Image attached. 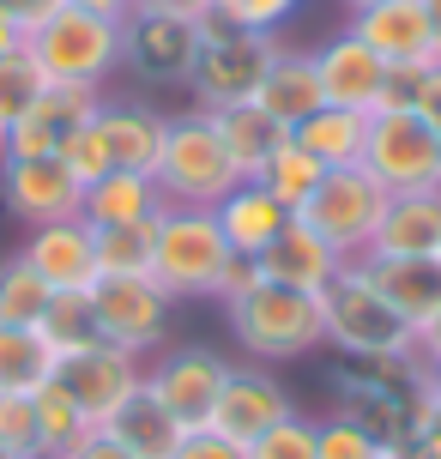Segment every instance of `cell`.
Returning a JSON list of instances; mask_svg holds the SVG:
<instances>
[{
    "label": "cell",
    "mask_w": 441,
    "mask_h": 459,
    "mask_svg": "<svg viewBox=\"0 0 441 459\" xmlns=\"http://www.w3.org/2000/svg\"><path fill=\"white\" fill-rule=\"evenodd\" d=\"M73 459H134V454H127L121 441H109V436H103V429H97V436L85 441V447H79V454H73Z\"/></svg>",
    "instance_id": "cell-48"
},
{
    "label": "cell",
    "mask_w": 441,
    "mask_h": 459,
    "mask_svg": "<svg viewBox=\"0 0 441 459\" xmlns=\"http://www.w3.org/2000/svg\"><path fill=\"white\" fill-rule=\"evenodd\" d=\"M55 351L37 326H0V393H43L55 381Z\"/></svg>",
    "instance_id": "cell-29"
},
{
    "label": "cell",
    "mask_w": 441,
    "mask_h": 459,
    "mask_svg": "<svg viewBox=\"0 0 441 459\" xmlns=\"http://www.w3.org/2000/svg\"><path fill=\"white\" fill-rule=\"evenodd\" d=\"M91 315H97V339L151 357L169 339V297L158 290V278H97L91 290Z\"/></svg>",
    "instance_id": "cell-11"
},
{
    "label": "cell",
    "mask_w": 441,
    "mask_h": 459,
    "mask_svg": "<svg viewBox=\"0 0 441 459\" xmlns=\"http://www.w3.org/2000/svg\"><path fill=\"white\" fill-rule=\"evenodd\" d=\"M163 134H169V115H158L151 103H140V97L109 103L103 97V109L61 145V163L79 176V187H91L109 169H140V176H151L158 158H163Z\"/></svg>",
    "instance_id": "cell-3"
},
{
    "label": "cell",
    "mask_w": 441,
    "mask_h": 459,
    "mask_svg": "<svg viewBox=\"0 0 441 459\" xmlns=\"http://www.w3.org/2000/svg\"><path fill=\"white\" fill-rule=\"evenodd\" d=\"M67 6H79V13H91V19H109V24H121L140 0H67Z\"/></svg>",
    "instance_id": "cell-46"
},
{
    "label": "cell",
    "mask_w": 441,
    "mask_h": 459,
    "mask_svg": "<svg viewBox=\"0 0 441 459\" xmlns=\"http://www.w3.org/2000/svg\"><path fill=\"white\" fill-rule=\"evenodd\" d=\"M19 260L43 278L48 290H91L97 284V230L73 212V218H55V224H30Z\"/></svg>",
    "instance_id": "cell-16"
},
{
    "label": "cell",
    "mask_w": 441,
    "mask_h": 459,
    "mask_svg": "<svg viewBox=\"0 0 441 459\" xmlns=\"http://www.w3.org/2000/svg\"><path fill=\"white\" fill-rule=\"evenodd\" d=\"M441 248V187L393 194L369 254H436Z\"/></svg>",
    "instance_id": "cell-25"
},
{
    "label": "cell",
    "mask_w": 441,
    "mask_h": 459,
    "mask_svg": "<svg viewBox=\"0 0 441 459\" xmlns=\"http://www.w3.org/2000/svg\"><path fill=\"white\" fill-rule=\"evenodd\" d=\"M350 30L387 61V67H436V37L423 19V0H381L350 13Z\"/></svg>",
    "instance_id": "cell-19"
},
{
    "label": "cell",
    "mask_w": 441,
    "mask_h": 459,
    "mask_svg": "<svg viewBox=\"0 0 441 459\" xmlns=\"http://www.w3.org/2000/svg\"><path fill=\"white\" fill-rule=\"evenodd\" d=\"M121 67L151 91H187L200 67V24L134 6L121 19Z\"/></svg>",
    "instance_id": "cell-9"
},
{
    "label": "cell",
    "mask_w": 441,
    "mask_h": 459,
    "mask_svg": "<svg viewBox=\"0 0 441 459\" xmlns=\"http://www.w3.org/2000/svg\"><path fill=\"white\" fill-rule=\"evenodd\" d=\"M37 333L48 339V351H55V357H73V351L97 344L91 297H85V290H61V297H48V308H43V321H37Z\"/></svg>",
    "instance_id": "cell-33"
},
{
    "label": "cell",
    "mask_w": 441,
    "mask_h": 459,
    "mask_svg": "<svg viewBox=\"0 0 441 459\" xmlns=\"http://www.w3.org/2000/svg\"><path fill=\"white\" fill-rule=\"evenodd\" d=\"M387 187L375 182L363 163H350V169H326L321 187L302 200V224L321 236L333 254H345V260H363V254L375 248V230H381V218H387Z\"/></svg>",
    "instance_id": "cell-8"
},
{
    "label": "cell",
    "mask_w": 441,
    "mask_h": 459,
    "mask_svg": "<svg viewBox=\"0 0 441 459\" xmlns=\"http://www.w3.org/2000/svg\"><path fill=\"white\" fill-rule=\"evenodd\" d=\"M30 405H37V441H43V459H73L85 441L97 436L91 423H85V411H79L55 381H48L43 393H30Z\"/></svg>",
    "instance_id": "cell-30"
},
{
    "label": "cell",
    "mask_w": 441,
    "mask_h": 459,
    "mask_svg": "<svg viewBox=\"0 0 441 459\" xmlns=\"http://www.w3.org/2000/svg\"><path fill=\"white\" fill-rule=\"evenodd\" d=\"M224 375H230V357H218L206 344H176V351H163L158 363H145V393H151L182 429H206Z\"/></svg>",
    "instance_id": "cell-13"
},
{
    "label": "cell",
    "mask_w": 441,
    "mask_h": 459,
    "mask_svg": "<svg viewBox=\"0 0 441 459\" xmlns=\"http://www.w3.org/2000/svg\"><path fill=\"white\" fill-rule=\"evenodd\" d=\"M163 212V194H158V176H140V169H109L85 187L79 200V218L91 230H116V224H151Z\"/></svg>",
    "instance_id": "cell-23"
},
{
    "label": "cell",
    "mask_w": 441,
    "mask_h": 459,
    "mask_svg": "<svg viewBox=\"0 0 441 459\" xmlns=\"http://www.w3.org/2000/svg\"><path fill=\"white\" fill-rule=\"evenodd\" d=\"M151 176H158L163 206H200V212H212L236 182H242V169L230 163V152H224V139H218V127H212L206 109L169 115L163 158H158Z\"/></svg>",
    "instance_id": "cell-5"
},
{
    "label": "cell",
    "mask_w": 441,
    "mask_h": 459,
    "mask_svg": "<svg viewBox=\"0 0 441 459\" xmlns=\"http://www.w3.org/2000/svg\"><path fill=\"white\" fill-rule=\"evenodd\" d=\"M212 127H218V139H224L230 163L242 169V182H255L260 163H266V158L284 145V139H290V127H279V121L260 109V103H230V109H212Z\"/></svg>",
    "instance_id": "cell-26"
},
{
    "label": "cell",
    "mask_w": 441,
    "mask_h": 459,
    "mask_svg": "<svg viewBox=\"0 0 441 459\" xmlns=\"http://www.w3.org/2000/svg\"><path fill=\"white\" fill-rule=\"evenodd\" d=\"M411 441H423V447H429V454L441 459V399H429V393H423V411H418V436Z\"/></svg>",
    "instance_id": "cell-44"
},
{
    "label": "cell",
    "mask_w": 441,
    "mask_h": 459,
    "mask_svg": "<svg viewBox=\"0 0 441 459\" xmlns=\"http://www.w3.org/2000/svg\"><path fill=\"white\" fill-rule=\"evenodd\" d=\"M326 315V344L350 363H381V357H418V326L399 315L393 302L369 284V273L345 260L339 278L321 290Z\"/></svg>",
    "instance_id": "cell-2"
},
{
    "label": "cell",
    "mask_w": 441,
    "mask_h": 459,
    "mask_svg": "<svg viewBox=\"0 0 441 459\" xmlns=\"http://www.w3.org/2000/svg\"><path fill=\"white\" fill-rule=\"evenodd\" d=\"M212 218H218V230H224V242H230V254H248V260H260V254L279 242V230L297 218L290 206H279L272 194L260 182H236L218 206H212Z\"/></svg>",
    "instance_id": "cell-22"
},
{
    "label": "cell",
    "mask_w": 441,
    "mask_h": 459,
    "mask_svg": "<svg viewBox=\"0 0 441 459\" xmlns=\"http://www.w3.org/2000/svg\"><path fill=\"white\" fill-rule=\"evenodd\" d=\"M55 387L85 411L91 429H103V423H109V417H116L121 405L145 387V357L116 351V344L97 339V344H85V351H73V357L55 363Z\"/></svg>",
    "instance_id": "cell-12"
},
{
    "label": "cell",
    "mask_w": 441,
    "mask_h": 459,
    "mask_svg": "<svg viewBox=\"0 0 441 459\" xmlns=\"http://www.w3.org/2000/svg\"><path fill=\"white\" fill-rule=\"evenodd\" d=\"M30 61L43 67L48 85H109V73L121 67V24L109 19H91L79 6H61L55 19H43L30 37Z\"/></svg>",
    "instance_id": "cell-7"
},
{
    "label": "cell",
    "mask_w": 441,
    "mask_h": 459,
    "mask_svg": "<svg viewBox=\"0 0 441 459\" xmlns=\"http://www.w3.org/2000/svg\"><path fill=\"white\" fill-rule=\"evenodd\" d=\"M248 459H321V423L290 411L284 423H272V429L248 447Z\"/></svg>",
    "instance_id": "cell-36"
},
{
    "label": "cell",
    "mask_w": 441,
    "mask_h": 459,
    "mask_svg": "<svg viewBox=\"0 0 441 459\" xmlns=\"http://www.w3.org/2000/svg\"><path fill=\"white\" fill-rule=\"evenodd\" d=\"M48 297H55V290L24 266L19 254L0 260V326H37L43 308H48Z\"/></svg>",
    "instance_id": "cell-34"
},
{
    "label": "cell",
    "mask_w": 441,
    "mask_h": 459,
    "mask_svg": "<svg viewBox=\"0 0 441 459\" xmlns=\"http://www.w3.org/2000/svg\"><path fill=\"white\" fill-rule=\"evenodd\" d=\"M290 411H297V399H290V387H284L266 363H230L206 429H218V436L236 441V447H255V441L266 436L272 423H284Z\"/></svg>",
    "instance_id": "cell-14"
},
{
    "label": "cell",
    "mask_w": 441,
    "mask_h": 459,
    "mask_svg": "<svg viewBox=\"0 0 441 459\" xmlns=\"http://www.w3.org/2000/svg\"><path fill=\"white\" fill-rule=\"evenodd\" d=\"M0 459H13V454H6V447H0Z\"/></svg>",
    "instance_id": "cell-53"
},
{
    "label": "cell",
    "mask_w": 441,
    "mask_h": 459,
    "mask_svg": "<svg viewBox=\"0 0 441 459\" xmlns=\"http://www.w3.org/2000/svg\"><path fill=\"white\" fill-rule=\"evenodd\" d=\"M279 37L272 30H242V24L206 13L200 19V67H194V109H230V103H255L266 67L279 61Z\"/></svg>",
    "instance_id": "cell-6"
},
{
    "label": "cell",
    "mask_w": 441,
    "mask_h": 459,
    "mask_svg": "<svg viewBox=\"0 0 441 459\" xmlns=\"http://www.w3.org/2000/svg\"><path fill=\"white\" fill-rule=\"evenodd\" d=\"M363 6H381V0H345V13H363Z\"/></svg>",
    "instance_id": "cell-52"
},
{
    "label": "cell",
    "mask_w": 441,
    "mask_h": 459,
    "mask_svg": "<svg viewBox=\"0 0 441 459\" xmlns=\"http://www.w3.org/2000/svg\"><path fill=\"white\" fill-rule=\"evenodd\" d=\"M315 55V73H321V97L333 103V109H375V97H381V85H387V61L375 55L357 30H339V37H326L321 48H308Z\"/></svg>",
    "instance_id": "cell-18"
},
{
    "label": "cell",
    "mask_w": 441,
    "mask_h": 459,
    "mask_svg": "<svg viewBox=\"0 0 441 459\" xmlns=\"http://www.w3.org/2000/svg\"><path fill=\"white\" fill-rule=\"evenodd\" d=\"M0 6H6V13L24 24V37H30V30H37L43 19H55V13H61L67 0H0Z\"/></svg>",
    "instance_id": "cell-43"
},
{
    "label": "cell",
    "mask_w": 441,
    "mask_h": 459,
    "mask_svg": "<svg viewBox=\"0 0 441 459\" xmlns=\"http://www.w3.org/2000/svg\"><path fill=\"white\" fill-rule=\"evenodd\" d=\"M43 67L30 61V48H13V55H0V134L13 127V121H24V109L43 97Z\"/></svg>",
    "instance_id": "cell-35"
},
{
    "label": "cell",
    "mask_w": 441,
    "mask_h": 459,
    "mask_svg": "<svg viewBox=\"0 0 441 459\" xmlns=\"http://www.w3.org/2000/svg\"><path fill=\"white\" fill-rule=\"evenodd\" d=\"M169 459H248V447H236V441H224L218 429H187L182 447Z\"/></svg>",
    "instance_id": "cell-40"
},
{
    "label": "cell",
    "mask_w": 441,
    "mask_h": 459,
    "mask_svg": "<svg viewBox=\"0 0 441 459\" xmlns=\"http://www.w3.org/2000/svg\"><path fill=\"white\" fill-rule=\"evenodd\" d=\"M13 48H24V24L0 6V55H13Z\"/></svg>",
    "instance_id": "cell-49"
},
{
    "label": "cell",
    "mask_w": 441,
    "mask_h": 459,
    "mask_svg": "<svg viewBox=\"0 0 441 459\" xmlns=\"http://www.w3.org/2000/svg\"><path fill=\"white\" fill-rule=\"evenodd\" d=\"M290 139H297L315 163H326V169H350V163H363L369 115L363 109H333V103H326V109H315L308 121H297Z\"/></svg>",
    "instance_id": "cell-27"
},
{
    "label": "cell",
    "mask_w": 441,
    "mask_h": 459,
    "mask_svg": "<svg viewBox=\"0 0 441 459\" xmlns=\"http://www.w3.org/2000/svg\"><path fill=\"white\" fill-rule=\"evenodd\" d=\"M140 6H145V13H169V19H194V24H200L218 0H140Z\"/></svg>",
    "instance_id": "cell-45"
},
{
    "label": "cell",
    "mask_w": 441,
    "mask_h": 459,
    "mask_svg": "<svg viewBox=\"0 0 441 459\" xmlns=\"http://www.w3.org/2000/svg\"><path fill=\"white\" fill-rule=\"evenodd\" d=\"M230 266V242L218 218L200 206H163L158 212V248H151V278L169 302L218 297V278Z\"/></svg>",
    "instance_id": "cell-4"
},
{
    "label": "cell",
    "mask_w": 441,
    "mask_h": 459,
    "mask_svg": "<svg viewBox=\"0 0 441 459\" xmlns=\"http://www.w3.org/2000/svg\"><path fill=\"white\" fill-rule=\"evenodd\" d=\"M260 284V266L248 260V254H230V266H224V278H218V297L212 302H236V297H248Z\"/></svg>",
    "instance_id": "cell-41"
},
{
    "label": "cell",
    "mask_w": 441,
    "mask_h": 459,
    "mask_svg": "<svg viewBox=\"0 0 441 459\" xmlns=\"http://www.w3.org/2000/svg\"><path fill=\"white\" fill-rule=\"evenodd\" d=\"M418 357H423V363H441V308L418 326Z\"/></svg>",
    "instance_id": "cell-47"
},
{
    "label": "cell",
    "mask_w": 441,
    "mask_h": 459,
    "mask_svg": "<svg viewBox=\"0 0 441 459\" xmlns=\"http://www.w3.org/2000/svg\"><path fill=\"white\" fill-rule=\"evenodd\" d=\"M151 248H158V218L97 230V278H151Z\"/></svg>",
    "instance_id": "cell-31"
},
{
    "label": "cell",
    "mask_w": 441,
    "mask_h": 459,
    "mask_svg": "<svg viewBox=\"0 0 441 459\" xmlns=\"http://www.w3.org/2000/svg\"><path fill=\"white\" fill-rule=\"evenodd\" d=\"M423 393H429V399H441V363H423Z\"/></svg>",
    "instance_id": "cell-51"
},
{
    "label": "cell",
    "mask_w": 441,
    "mask_h": 459,
    "mask_svg": "<svg viewBox=\"0 0 441 459\" xmlns=\"http://www.w3.org/2000/svg\"><path fill=\"white\" fill-rule=\"evenodd\" d=\"M224 321H230V339L248 351V363H297L308 351L326 344V315L315 290H290V284H266L260 278L248 297L218 302Z\"/></svg>",
    "instance_id": "cell-1"
},
{
    "label": "cell",
    "mask_w": 441,
    "mask_h": 459,
    "mask_svg": "<svg viewBox=\"0 0 441 459\" xmlns=\"http://www.w3.org/2000/svg\"><path fill=\"white\" fill-rule=\"evenodd\" d=\"M363 169L387 194H423L441 187V134L411 109L369 115V139H363Z\"/></svg>",
    "instance_id": "cell-10"
},
{
    "label": "cell",
    "mask_w": 441,
    "mask_h": 459,
    "mask_svg": "<svg viewBox=\"0 0 441 459\" xmlns=\"http://www.w3.org/2000/svg\"><path fill=\"white\" fill-rule=\"evenodd\" d=\"M423 19H429V37H436V61H441V0H423Z\"/></svg>",
    "instance_id": "cell-50"
},
{
    "label": "cell",
    "mask_w": 441,
    "mask_h": 459,
    "mask_svg": "<svg viewBox=\"0 0 441 459\" xmlns=\"http://www.w3.org/2000/svg\"><path fill=\"white\" fill-rule=\"evenodd\" d=\"M411 115H423L429 127L441 134V61L418 73V91H411Z\"/></svg>",
    "instance_id": "cell-42"
},
{
    "label": "cell",
    "mask_w": 441,
    "mask_h": 459,
    "mask_svg": "<svg viewBox=\"0 0 441 459\" xmlns=\"http://www.w3.org/2000/svg\"><path fill=\"white\" fill-rule=\"evenodd\" d=\"M103 436L109 441H121V447H127V454L134 459H169L176 454V447H182V423H176V417L163 411L158 399H151V393H134V399H127V405H121L116 417H109V423H103Z\"/></svg>",
    "instance_id": "cell-28"
},
{
    "label": "cell",
    "mask_w": 441,
    "mask_h": 459,
    "mask_svg": "<svg viewBox=\"0 0 441 459\" xmlns=\"http://www.w3.org/2000/svg\"><path fill=\"white\" fill-rule=\"evenodd\" d=\"M255 266H260V278H266V284H290V290H315V297H321L326 284L339 278L345 254H333L315 230L302 224V218H290V224L279 230V242L260 254Z\"/></svg>",
    "instance_id": "cell-21"
},
{
    "label": "cell",
    "mask_w": 441,
    "mask_h": 459,
    "mask_svg": "<svg viewBox=\"0 0 441 459\" xmlns=\"http://www.w3.org/2000/svg\"><path fill=\"white\" fill-rule=\"evenodd\" d=\"M255 103L272 115L279 127H297V121H308L315 109H326L321 73H315V55H308V48H279V61L266 67Z\"/></svg>",
    "instance_id": "cell-24"
},
{
    "label": "cell",
    "mask_w": 441,
    "mask_h": 459,
    "mask_svg": "<svg viewBox=\"0 0 441 459\" xmlns=\"http://www.w3.org/2000/svg\"><path fill=\"white\" fill-rule=\"evenodd\" d=\"M97 109H103V91L97 85H43V97L24 109V121H13L0 134V163L6 158H61V145Z\"/></svg>",
    "instance_id": "cell-15"
},
{
    "label": "cell",
    "mask_w": 441,
    "mask_h": 459,
    "mask_svg": "<svg viewBox=\"0 0 441 459\" xmlns=\"http://www.w3.org/2000/svg\"><path fill=\"white\" fill-rule=\"evenodd\" d=\"M321 459H393V447H381L375 436H363L350 417H321Z\"/></svg>",
    "instance_id": "cell-38"
},
{
    "label": "cell",
    "mask_w": 441,
    "mask_h": 459,
    "mask_svg": "<svg viewBox=\"0 0 441 459\" xmlns=\"http://www.w3.org/2000/svg\"><path fill=\"white\" fill-rule=\"evenodd\" d=\"M321 176H326V163H315V158H308V152L297 145V139H284L279 152L260 163V176H255V182L266 187V194H272L279 206L302 212V200H308V194L321 187Z\"/></svg>",
    "instance_id": "cell-32"
},
{
    "label": "cell",
    "mask_w": 441,
    "mask_h": 459,
    "mask_svg": "<svg viewBox=\"0 0 441 459\" xmlns=\"http://www.w3.org/2000/svg\"><path fill=\"white\" fill-rule=\"evenodd\" d=\"M297 6H302V0H218L212 13L230 19V24H242V30H272V37H279L284 19H290Z\"/></svg>",
    "instance_id": "cell-39"
},
{
    "label": "cell",
    "mask_w": 441,
    "mask_h": 459,
    "mask_svg": "<svg viewBox=\"0 0 441 459\" xmlns=\"http://www.w3.org/2000/svg\"><path fill=\"white\" fill-rule=\"evenodd\" d=\"M0 447L13 459H43V441H37V405L24 393H0Z\"/></svg>",
    "instance_id": "cell-37"
},
{
    "label": "cell",
    "mask_w": 441,
    "mask_h": 459,
    "mask_svg": "<svg viewBox=\"0 0 441 459\" xmlns=\"http://www.w3.org/2000/svg\"><path fill=\"white\" fill-rule=\"evenodd\" d=\"M0 200L19 224H55V218H73L85 187L61 158H6L0 163Z\"/></svg>",
    "instance_id": "cell-17"
},
{
    "label": "cell",
    "mask_w": 441,
    "mask_h": 459,
    "mask_svg": "<svg viewBox=\"0 0 441 459\" xmlns=\"http://www.w3.org/2000/svg\"><path fill=\"white\" fill-rule=\"evenodd\" d=\"M436 260H441V248H436Z\"/></svg>",
    "instance_id": "cell-54"
},
{
    "label": "cell",
    "mask_w": 441,
    "mask_h": 459,
    "mask_svg": "<svg viewBox=\"0 0 441 459\" xmlns=\"http://www.w3.org/2000/svg\"><path fill=\"white\" fill-rule=\"evenodd\" d=\"M357 266L369 273V284L393 302L411 326H423L441 308V260L436 254H363Z\"/></svg>",
    "instance_id": "cell-20"
}]
</instances>
